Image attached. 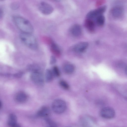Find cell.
<instances>
[{
  "instance_id": "6da1fadb",
  "label": "cell",
  "mask_w": 127,
  "mask_h": 127,
  "mask_svg": "<svg viewBox=\"0 0 127 127\" xmlns=\"http://www.w3.org/2000/svg\"><path fill=\"white\" fill-rule=\"evenodd\" d=\"M14 23L22 32L32 33L33 31V27L30 22L27 19L19 16L13 18Z\"/></svg>"
},
{
  "instance_id": "7a4b0ae2",
  "label": "cell",
  "mask_w": 127,
  "mask_h": 127,
  "mask_svg": "<svg viewBox=\"0 0 127 127\" xmlns=\"http://www.w3.org/2000/svg\"><path fill=\"white\" fill-rule=\"evenodd\" d=\"M20 38L26 46L33 50H36L38 48L36 39L31 33L22 32L19 35Z\"/></svg>"
},
{
  "instance_id": "3957f363",
  "label": "cell",
  "mask_w": 127,
  "mask_h": 127,
  "mask_svg": "<svg viewBox=\"0 0 127 127\" xmlns=\"http://www.w3.org/2000/svg\"><path fill=\"white\" fill-rule=\"evenodd\" d=\"M66 108L65 102L63 100L56 99L54 100L52 104V108L53 111L57 114H60L65 111Z\"/></svg>"
},
{
  "instance_id": "277c9868",
  "label": "cell",
  "mask_w": 127,
  "mask_h": 127,
  "mask_svg": "<svg viewBox=\"0 0 127 127\" xmlns=\"http://www.w3.org/2000/svg\"><path fill=\"white\" fill-rule=\"evenodd\" d=\"M30 77L33 82L37 86H42L44 85V79L41 70L31 72Z\"/></svg>"
},
{
  "instance_id": "5b68a950",
  "label": "cell",
  "mask_w": 127,
  "mask_h": 127,
  "mask_svg": "<svg viewBox=\"0 0 127 127\" xmlns=\"http://www.w3.org/2000/svg\"><path fill=\"white\" fill-rule=\"evenodd\" d=\"M106 8L105 6L100 7L96 9L92 10L89 11L87 14V19H92L102 15L105 11Z\"/></svg>"
},
{
  "instance_id": "8992f818",
  "label": "cell",
  "mask_w": 127,
  "mask_h": 127,
  "mask_svg": "<svg viewBox=\"0 0 127 127\" xmlns=\"http://www.w3.org/2000/svg\"><path fill=\"white\" fill-rule=\"evenodd\" d=\"M38 9L40 11L44 14H51L53 11V8L50 4L44 1H42L39 4Z\"/></svg>"
},
{
  "instance_id": "52a82bcc",
  "label": "cell",
  "mask_w": 127,
  "mask_h": 127,
  "mask_svg": "<svg viewBox=\"0 0 127 127\" xmlns=\"http://www.w3.org/2000/svg\"><path fill=\"white\" fill-rule=\"evenodd\" d=\"M115 114L114 110L112 108L109 107L103 108L100 112V114L101 116L107 119L113 118L115 116Z\"/></svg>"
},
{
  "instance_id": "ba28073f",
  "label": "cell",
  "mask_w": 127,
  "mask_h": 127,
  "mask_svg": "<svg viewBox=\"0 0 127 127\" xmlns=\"http://www.w3.org/2000/svg\"><path fill=\"white\" fill-rule=\"evenodd\" d=\"M7 124L9 127H21L17 123L16 116L13 114H10L9 116Z\"/></svg>"
},
{
  "instance_id": "9c48e42d",
  "label": "cell",
  "mask_w": 127,
  "mask_h": 127,
  "mask_svg": "<svg viewBox=\"0 0 127 127\" xmlns=\"http://www.w3.org/2000/svg\"><path fill=\"white\" fill-rule=\"evenodd\" d=\"M88 46L86 42H81L76 44L74 47V50L77 52L81 53L85 51Z\"/></svg>"
},
{
  "instance_id": "30bf717a",
  "label": "cell",
  "mask_w": 127,
  "mask_h": 127,
  "mask_svg": "<svg viewBox=\"0 0 127 127\" xmlns=\"http://www.w3.org/2000/svg\"><path fill=\"white\" fill-rule=\"evenodd\" d=\"M70 32L71 34L74 36L78 37L80 36L82 33V29L79 24H75L71 28Z\"/></svg>"
},
{
  "instance_id": "8fae6325",
  "label": "cell",
  "mask_w": 127,
  "mask_h": 127,
  "mask_svg": "<svg viewBox=\"0 0 127 127\" xmlns=\"http://www.w3.org/2000/svg\"><path fill=\"white\" fill-rule=\"evenodd\" d=\"M50 113V110L48 107L43 106L37 111L36 116L40 117H46L49 116Z\"/></svg>"
},
{
  "instance_id": "7c38bea8",
  "label": "cell",
  "mask_w": 127,
  "mask_h": 127,
  "mask_svg": "<svg viewBox=\"0 0 127 127\" xmlns=\"http://www.w3.org/2000/svg\"><path fill=\"white\" fill-rule=\"evenodd\" d=\"M28 97L26 94L23 92H20L17 93L15 96L16 101L19 103H24L27 100Z\"/></svg>"
},
{
  "instance_id": "4fadbf2b",
  "label": "cell",
  "mask_w": 127,
  "mask_h": 127,
  "mask_svg": "<svg viewBox=\"0 0 127 127\" xmlns=\"http://www.w3.org/2000/svg\"><path fill=\"white\" fill-rule=\"evenodd\" d=\"M84 25L87 30L91 32H94L95 30V24L92 19H87L85 20Z\"/></svg>"
},
{
  "instance_id": "5bb4252c",
  "label": "cell",
  "mask_w": 127,
  "mask_h": 127,
  "mask_svg": "<svg viewBox=\"0 0 127 127\" xmlns=\"http://www.w3.org/2000/svg\"><path fill=\"white\" fill-rule=\"evenodd\" d=\"M51 49L52 52L56 56L59 57L61 55V52L58 45L52 41L50 42Z\"/></svg>"
},
{
  "instance_id": "9a60e30c",
  "label": "cell",
  "mask_w": 127,
  "mask_h": 127,
  "mask_svg": "<svg viewBox=\"0 0 127 127\" xmlns=\"http://www.w3.org/2000/svg\"><path fill=\"white\" fill-rule=\"evenodd\" d=\"M123 12V10L122 8L120 6L115 7L112 11L113 15L115 17L121 16L122 15Z\"/></svg>"
},
{
  "instance_id": "2e32d148",
  "label": "cell",
  "mask_w": 127,
  "mask_h": 127,
  "mask_svg": "<svg viewBox=\"0 0 127 127\" xmlns=\"http://www.w3.org/2000/svg\"><path fill=\"white\" fill-rule=\"evenodd\" d=\"M64 71L66 73L70 74L73 73L74 70V65L70 64H65L63 67Z\"/></svg>"
},
{
  "instance_id": "e0dca14e",
  "label": "cell",
  "mask_w": 127,
  "mask_h": 127,
  "mask_svg": "<svg viewBox=\"0 0 127 127\" xmlns=\"http://www.w3.org/2000/svg\"><path fill=\"white\" fill-rule=\"evenodd\" d=\"M43 124L46 127H57L56 123L49 118L45 119L43 121Z\"/></svg>"
},
{
  "instance_id": "ac0fdd59",
  "label": "cell",
  "mask_w": 127,
  "mask_h": 127,
  "mask_svg": "<svg viewBox=\"0 0 127 127\" xmlns=\"http://www.w3.org/2000/svg\"><path fill=\"white\" fill-rule=\"evenodd\" d=\"M53 75L52 71L49 69H47L45 71V75L46 81L47 82L51 81L53 78Z\"/></svg>"
},
{
  "instance_id": "d6986e66",
  "label": "cell",
  "mask_w": 127,
  "mask_h": 127,
  "mask_svg": "<svg viewBox=\"0 0 127 127\" xmlns=\"http://www.w3.org/2000/svg\"><path fill=\"white\" fill-rule=\"evenodd\" d=\"M105 21V17L102 15L98 16L96 18V23L97 25L99 26H102L104 25Z\"/></svg>"
},
{
  "instance_id": "ffe728a7",
  "label": "cell",
  "mask_w": 127,
  "mask_h": 127,
  "mask_svg": "<svg viewBox=\"0 0 127 127\" xmlns=\"http://www.w3.org/2000/svg\"><path fill=\"white\" fill-rule=\"evenodd\" d=\"M28 70L31 72L37 70H41L40 67L36 64H32L29 65L28 66Z\"/></svg>"
},
{
  "instance_id": "44dd1931",
  "label": "cell",
  "mask_w": 127,
  "mask_h": 127,
  "mask_svg": "<svg viewBox=\"0 0 127 127\" xmlns=\"http://www.w3.org/2000/svg\"><path fill=\"white\" fill-rule=\"evenodd\" d=\"M60 86L63 89L65 90H68L69 88V86L68 83L65 81L61 80L59 82Z\"/></svg>"
},
{
  "instance_id": "7402d4cb",
  "label": "cell",
  "mask_w": 127,
  "mask_h": 127,
  "mask_svg": "<svg viewBox=\"0 0 127 127\" xmlns=\"http://www.w3.org/2000/svg\"><path fill=\"white\" fill-rule=\"evenodd\" d=\"M53 75L56 77H59L60 75V72L58 67L56 66H54L53 69Z\"/></svg>"
},
{
  "instance_id": "603a6c76",
  "label": "cell",
  "mask_w": 127,
  "mask_h": 127,
  "mask_svg": "<svg viewBox=\"0 0 127 127\" xmlns=\"http://www.w3.org/2000/svg\"><path fill=\"white\" fill-rule=\"evenodd\" d=\"M11 8L13 10H16L18 9L19 7V5L17 2H14L12 3L11 4Z\"/></svg>"
},
{
  "instance_id": "cb8c5ba5",
  "label": "cell",
  "mask_w": 127,
  "mask_h": 127,
  "mask_svg": "<svg viewBox=\"0 0 127 127\" xmlns=\"http://www.w3.org/2000/svg\"><path fill=\"white\" fill-rule=\"evenodd\" d=\"M56 62V60L55 57L53 56H52L50 58V64H52L55 63Z\"/></svg>"
},
{
  "instance_id": "d4e9b609",
  "label": "cell",
  "mask_w": 127,
  "mask_h": 127,
  "mask_svg": "<svg viewBox=\"0 0 127 127\" xmlns=\"http://www.w3.org/2000/svg\"><path fill=\"white\" fill-rule=\"evenodd\" d=\"M104 2V1L102 0H98L96 1L95 3V5L96 6H98L101 5Z\"/></svg>"
},
{
  "instance_id": "484cf974",
  "label": "cell",
  "mask_w": 127,
  "mask_h": 127,
  "mask_svg": "<svg viewBox=\"0 0 127 127\" xmlns=\"http://www.w3.org/2000/svg\"><path fill=\"white\" fill-rule=\"evenodd\" d=\"M22 75V73H16L14 74V77H17L19 78L21 77Z\"/></svg>"
},
{
  "instance_id": "4316f807",
  "label": "cell",
  "mask_w": 127,
  "mask_h": 127,
  "mask_svg": "<svg viewBox=\"0 0 127 127\" xmlns=\"http://www.w3.org/2000/svg\"><path fill=\"white\" fill-rule=\"evenodd\" d=\"M0 18L1 19V18L2 16H3V11L2 9H0Z\"/></svg>"
},
{
  "instance_id": "83f0119b",
  "label": "cell",
  "mask_w": 127,
  "mask_h": 127,
  "mask_svg": "<svg viewBox=\"0 0 127 127\" xmlns=\"http://www.w3.org/2000/svg\"><path fill=\"white\" fill-rule=\"evenodd\" d=\"M125 71L126 73V75H127V66L126 67Z\"/></svg>"
},
{
  "instance_id": "f1b7e54d",
  "label": "cell",
  "mask_w": 127,
  "mask_h": 127,
  "mask_svg": "<svg viewBox=\"0 0 127 127\" xmlns=\"http://www.w3.org/2000/svg\"><path fill=\"white\" fill-rule=\"evenodd\" d=\"M2 105V103L1 101H0V108H1Z\"/></svg>"
},
{
  "instance_id": "f546056e",
  "label": "cell",
  "mask_w": 127,
  "mask_h": 127,
  "mask_svg": "<svg viewBox=\"0 0 127 127\" xmlns=\"http://www.w3.org/2000/svg\"></svg>"
}]
</instances>
